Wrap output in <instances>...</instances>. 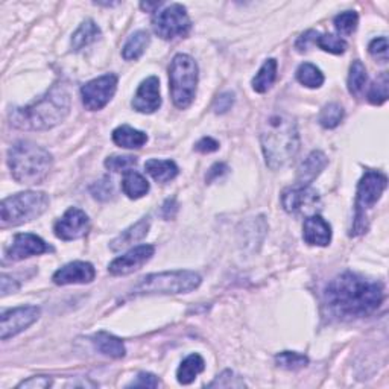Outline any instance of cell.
I'll return each mask as SVG.
<instances>
[{
  "mask_svg": "<svg viewBox=\"0 0 389 389\" xmlns=\"http://www.w3.org/2000/svg\"><path fill=\"white\" fill-rule=\"evenodd\" d=\"M385 297L383 284L354 273L335 277L324 289V304L330 315L340 319L368 316Z\"/></svg>",
  "mask_w": 389,
  "mask_h": 389,
  "instance_id": "6da1fadb",
  "label": "cell"
},
{
  "mask_svg": "<svg viewBox=\"0 0 389 389\" xmlns=\"http://www.w3.org/2000/svg\"><path fill=\"white\" fill-rule=\"evenodd\" d=\"M70 112V93L64 86H54L31 105L14 108L11 125L24 131H46L60 125Z\"/></svg>",
  "mask_w": 389,
  "mask_h": 389,
  "instance_id": "7a4b0ae2",
  "label": "cell"
},
{
  "mask_svg": "<svg viewBox=\"0 0 389 389\" xmlns=\"http://www.w3.org/2000/svg\"><path fill=\"white\" fill-rule=\"evenodd\" d=\"M260 143L266 165L273 171L286 166L300 149L297 122L283 112L270 114L261 126Z\"/></svg>",
  "mask_w": 389,
  "mask_h": 389,
  "instance_id": "3957f363",
  "label": "cell"
},
{
  "mask_svg": "<svg viewBox=\"0 0 389 389\" xmlns=\"http://www.w3.org/2000/svg\"><path fill=\"white\" fill-rule=\"evenodd\" d=\"M13 178L20 184H40L46 180L54 165L50 152L29 140L14 143L8 152Z\"/></svg>",
  "mask_w": 389,
  "mask_h": 389,
  "instance_id": "277c9868",
  "label": "cell"
},
{
  "mask_svg": "<svg viewBox=\"0 0 389 389\" xmlns=\"http://www.w3.org/2000/svg\"><path fill=\"white\" fill-rule=\"evenodd\" d=\"M49 207V197L45 192H20L8 197L0 204V225L2 228L19 227L33 221Z\"/></svg>",
  "mask_w": 389,
  "mask_h": 389,
  "instance_id": "5b68a950",
  "label": "cell"
},
{
  "mask_svg": "<svg viewBox=\"0 0 389 389\" xmlns=\"http://www.w3.org/2000/svg\"><path fill=\"white\" fill-rule=\"evenodd\" d=\"M171 96L176 108L185 109L192 105L198 89V64L190 55L178 54L169 66Z\"/></svg>",
  "mask_w": 389,
  "mask_h": 389,
  "instance_id": "8992f818",
  "label": "cell"
},
{
  "mask_svg": "<svg viewBox=\"0 0 389 389\" xmlns=\"http://www.w3.org/2000/svg\"><path fill=\"white\" fill-rule=\"evenodd\" d=\"M201 284V275L193 270H167L151 274L134 286L132 295L188 293Z\"/></svg>",
  "mask_w": 389,
  "mask_h": 389,
  "instance_id": "52a82bcc",
  "label": "cell"
},
{
  "mask_svg": "<svg viewBox=\"0 0 389 389\" xmlns=\"http://www.w3.org/2000/svg\"><path fill=\"white\" fill-rule=\"evenodd\" d=\"M388 185V176L379 171H368L362 176L356 192V211L350 236H360L368 230V210L376 206L382 198Z\"/></svg>",
  "mask_w": 389,
  "mask_h": 389,
  "instance_id": "ba28073f",
  "label": "cell"
},
{
  "mask_svg": "<svg viewBox=\"0 0 389 389\" xmlns=\"http://www.w3.org/2000/svg\"><path fill=\"white\" fill-rule=\"evenodd\" d=\"M152 28L160 38L174 40L189 36L192 22L188 10L180 3H172L157 13L152 19Z\"/></svg>",
  "mask_w": 389,
  "mask_h": 389,
  "instance_id": "9c48e42d",
  "label": "cell"
},
{
  "mask_svg": "<svg viewBox=\"0 0 389 389\" xmlns=\"http://www.w3.org/2000/svg\"><path fill=\"white\" fill-rule=\"evenodd\" d=\"M117 89V76L114 73H107L96 79L89 81L81 89L82 104L90 112L102 109L109 100L113 99Z\"/></svg>",
  "mask_w": 389,
  "mask_h": 389,
  "instance_id": "30bf717a",
  "label": "cell"
},
{
  "mask_svg": "<svg viewBox=\"0 0 389 389\" xmlns=\"http://www.w3.org/2000/svg\"><path fill=\"white\" fill-rule=\"evenodd\" d=\"M282 206L289 215H306L312 216L316 213L321 206L319 194L310 185H293L283 190L282 193Z\"/></svg>",
  "mask_w": 389,
  "mask_h": 389,
  "instance_id": "8fae6325",
  "label": "cell"
},
{
  "mask_svg": "<svg viewBox=\"0 0 389 389\" xmlns=\"http://www.w3.org/2000/svg\"><path fill=\"white\" fill-rule=\"evenodd\" d=\"M40 318V309L37 306H22L10 309L2 314L0 318V337L2 341L10 340L13 336L24 332Z\"/></svg>",
  "mask_w": 389,
  "mask_h": 389,
  "instance_id": "7c38bea8",
  "label": "cell"
},
{
  "mask_svg": "<svg viewBox=\"0 0 389 389\" xmlns=\"http://www.w3.org/2000/svg\"><path fill=\"white\" fill-rule=\"evenodd\" d=\"M90 230V219L86 211L81 208L70 207L58 219L54 225V231L58 239L76 241L86 236Z\"/></svg>",
  "mask_w": 389,
  "mask_h": 389,
  "instance_id": "4fadbf2b",
  "label": "cell"
},
{
  "mask_svg": "<svg viewBox=\"0 0 389 389\" xmlns=\"http://www.w3.org/2000/svg\"><path fill=\"white\" fill-rule=\"evenodd\" d=\"M49 251H52V248L37 234L20 233L14 236L11 245L5 251V257L11 261H20L32 256L45 254Z\"/></svg>",
  "mask_w": 389,
  "mask_h": 389,
  "instance_id": "5bb4252c",
  "label": "cell"
},
{
  "mask_svg": "<svg viewBox=\"0 0 389 389\" xmlns=\"http://www.w3.org/2000/svg\"><path fill=\"white\" fill-rule=\"evenodd\" d=\"M155 248L152 245H139L132 250H130L126 254L117 257L108 266V270L112 275H128L139 270L143 265L154 256Z\"/></svg>",
  "mask_w": 389,
  "mask_h": 389,
  "instance_id": "9a60e30c",
  "label": "cell"
},
{
  "mask_svg": "<svg viewBox=\"0 0 389 389\" xmlns=\"http://www.w3.org/2000/svg\"><path fill=\"white\" fill-rule=\"evenodd\" d=\"M162 105V96H160V81L157 76H149L140 84L137 93L132 99V108L139 113L151 114L157 112Z\"/></svg>",
  "mask_w": 389,
  "mask_h": 389,
  "instance_id": "2e32d148",
  "label": "cell"
},
{
  "mask_svg": "<svg viewBox=\"0 0 389 389\" xmlns=\"http://www.w3.org/2000/svg\"><path fill=\"white\" fill-rule=\"evenodd\" d=\"M96 277V270L89 261H72L64 265L54 274L52 280L58 286L86 284L91 283Z\"/></svg>",
  "mask_w": 389,
  "mask_h": 389,
  "instance_id": "e0dca14e",
  "label": "cell"
},
{
  "mask_svg": "<svg viewBox=\"0 0 389 389\" xmlns=\"http://www.w3.org/2000/svg\"><path fill=\"white\" fill-rule=\"evenodd\" d=\"M303 239L315 247H327L332 241V227L319 215H312L304 221Z\"/></svg>",
  "mask_w": 389,
  "mask_h": 389,
  "instance_id": "ac0fdd59",
  "label": "cell"
},
{
  "mask_svg": "<svg viewBox=\"0 0 389 389\" xmlns=\"http://www.w3.org/2000/svg\"><path fill=\"white\" fill-rule=\"evenodd\" d=\"M327 165H328V160L324 152L321 151L310 152L307 158L304 160L301 166L298 167V174H297L298 184L310 185V183H314L318 178Z\"/></svg>",
  "mask_w": 389,
  "mask_h": 389,
  "instance_id": "d6986e66",
  "label": "cell"
},
{
  "mask_svg": "<svg viewBox=\"0 0 389 389\" xmlns=\"http://www.w3.org/2000/svg\"><path fill=\"white\" fill-rule=\"evenodd\" d=\"M151 227V221L149 218H143L137 224L131 225L130 228H126L125 231H122V234L117 236V238L109 243V248L113 251H122L126 247H130L132 243L140 242L143 238H146V234L149 231Z\"/></svg>",
  "mask_w": 389,
  "mask_h": 389,
  "instance_id": "ffe728a7",
  "label": "cell"
},
{
  "mask_svg": "<svg viewBox=\"0 0 389 389\" xmlns=\"http://www.w3.org/2000/svg\"><path fill=\"white\" fill-rule=\"evenodd\" d=\"M113 142L125 149H139L148 142V135L143 131L131 128L130 125H122L113 131Z\"/></svg>",
  "mask_w": 389,
  "mask_h": 389,
  "instance_id": "44dd1931",
  "label": "cell"
},
{
  "mask_svg": "<svg viewBox=\"0 0 389 389\" xmlns=\"http://www.w3.org/2000/svg\"><path fill=\"white\" fill-rule=\"evenodd\" d=\"M91 340H93V344H95V346H96V350L99 353L105 354V356L113 358V359H122L125 356V353H126L125 345L119 337H116L107 332H99L93 336Z\"/></svg>",
  "mask_w": 389,
  "mask_h": 389,
  "instance_id": "7402d4cb",
  "label": "cell"
},
{
  "mask_svg": "<svg viewBox=\"0 0 389 389\" xmlns=\"http://www.w3.org/2000/svg\"><path fill=\"white\" fill-rule=\"evenodd\" d=\"M146 172L158 183H167L178 175V166L172 160L152 158L145 163Z\"/></svg>",
  "mask_w": 389,
  "mask_h": 389,
  "instance_id": "603a6c76",
  "label": "cell"
},
{
  "mask_svg": "<svg viewBox=\"0 0 389 389\" xmlns=\"http://www.w3.org/2000/svg\"><path fill=\"white\" fill-rule=\"evenodd\" d=\"M204 369H206L204 359H202L199 354L194 353L181 362L178 371H176V379H178V382L181 385H190Z\"/></svg>",
  "mask_w": 389,
  "mask_h": 389,
  "instance_id": "cb8c5ba5",
  "label": "cell"
},
{
  "mask_svg": "<svg viewBox=\"0 0 389 389\" xmlns=\"http://www.w3.org/2000/svg\"><path fill=\"white\" fill-rule=\"evenodd\" d=\"M100 29L98 24L93 20H86L81 23V26L76 29V32L72 36V47L73 50H78L87 47L89 45L95 43L100 38Z\"/></svg>",
  "mask_w": 389,
  "mask_h": 389,
  "instance_id": "d4e9b609",
  "label": "cell"
},
{
  "mask_svg": "<svg viewBox=\"0 0 389 389\" xmlns=\"http://www.w3.org/2000/svg\"><path fill=\"white\" fill-rule=\"evenodd\" d=\"M149 41H151V37L146 31L134 32L123 46L122 56L126 61L139 60V58L145 54L146 47L149 46Z\"/></svg>",
  "mask_w": 389,
  "mask_h": 389,
  "instance_id": "484cf974",
  "label": "cell"
},
{
  "mask_svg": "<svg viewBox=\"0 0 389 389\" xmlns=\"http://www.w3.org/2000/svg\"><path fill=\"white\" fill-rule=\"evenodd\" d=\"M122 190L131 199H139L149 192V183L145 176L130 171L126 172L122 180Z\"/></svg>",
  "mask_w": 389,
  "mask_h": 389,
  "instance_id": "4316f807",
  "label": "cell"
},
{
  "mask_svg": "<svg viewBox=\"0 0 389 389\" xmlns=\"http://www.w3.org/2000/svg\"><path fill=\"white\" fill-rule=\"evenodd\" d=\"M277 78V61L274 58H269L264 63V66L260 67V70L252 79V89L257 93H266Z\"/></svg>",
  "mask_w": 389,
  "mask_h": 389,
  "instance_id": "83f0119b",
  "label": "cell"
},
{
  "mask_svg": "<svg viewBox=\"0 0 389 389\" xmlns=\"http://www.w3.org/2000/svg\"><path fill=\"white\" fill-rule=\"evenodd\" d=\"M297 79L307 89H319L324 84V75L315 64L304 63L297 69Z\"/></svg>",
  "mask_w": 389,
  "mask_h": 389,
  "instance_id": "f1b7e54d",
  "label": "cell"
},
{
  "mask_svg": "<svg viewBox=\"0 0 389 389\" xmlns=\"http://www.w3.org/2000/svg\"><path fill=\"white\" fill-rule=\"evenodd\" d=\"M368 82V73L362 61H353L349 75V91L353 96H360Z\"/></svg>",
  "mask_w": 389,
  "mask_h": 389,
  "instance_id": "f546056e",
  "label": "cell"
},
{
  "mask_svg": "<svg viewBox=\"0 0 389 389\" xmlns=\"http://www.w3.org/2000/svg\"><path fill=\"white\" fill-rule=\"evenodd\" d=\"M342 119H344V108L340 104L330 102L321 109L318 122L323 128L333 130L342 122Z\"/></svg>",
  "mask_w": 389,
  "mask_h": 389,
  "instance_id": "4dcf8cb0",
  "label": "cell"
},
{
  "mask_svg": "<svg viewBox=\"0 0 389 389\" xmlns=\"http://www.w3.org/2000/svg\"><path fill=\"white\" fill-rule=\"evenodd\" d=\"M388 89H389V76L386 72L380 73L379 78L371 84L368 90V100L373 105H382L388 100Z\"/></svg>",
  "mask_w": 389,
  "mask_h": 389,
  "instance_id": "1f68e13d",
  "label": "cell"
},
{
  "mask_svg": "<svg viewBox=\"0 0 389 389\" xmlns=\"http://www.w3.org/2000/svg\"><path fill=\"white\" fill-rule=\"evenodd\" d=\"M275 362L278 367L295 371V369H301L306 367L309 363V359H307V356H304V354L297 353V351H283V353L277 354Z\"/></svg>",
  "mask_w": 389,
  "mask_h": 389,
  "instance_id": "d6a6232c",
  "label": "cell"
},
{
  "mask_svg": "<svg viewBox=\"0 0 389 389\" xmlns=\"http://www.w3.org/2000/svg\"><path fill=\"white\" fill-rule=\"evenodd\" d=\"M315 45L323 50H326V52L333 54V55H341L345 52V49H346L345 40L337 36H333V33H324V36H321L319 33V36L316 37Z\"/></svg>",
  "mask_w": 389,
  "mask_h": 389,
  "instance_id": "836d02e7",
  "label": "cell"
},
{
  "mask_svg": "<svg viewBox=\"0 0 389 389\" xmlns=\"http://www.w3.org/2000/svg\"><path fill=\"white\" fill-rule=\"evenodd\" d=\"M359 23V15L354 11H345L335 17V28L342 36H351L356 31Z\"/></svg>",
  "mask_w": 389,
  "mask_h": 389,
  "instance_id": "e575fe53",
  "label": "cell"
},
{
  "mask_svg": "<svg viewBox=\"0 0 389 389\" xmlns=\"http://www.w3.org/2000/svg\"><path fill=\"white\" fill-rule=\"evenodd\" d=\"M137 165V157L132 155H112L105 160V167L113 172H130Z\"/></svg>",
  "mask_w": 389,
  "mask_h": 389,
  "instance_id": "d590c367",
  "label": "cell"
},
{
  "mask_svg": "<svg viewBox=\"0 0 389 389\" xmlns=\"http://www.w3.org/2000/svg\"><path fill=\"white\" fill-rule=\"evenodd\" d=\"M91 194L99 201H108L113 198L114 194V185L109 178H102L100 181L91 185Z\"/></svg>",
  "mask_w": 389,
  "mask_h": 389,
  "instance_id": "8d00e7d4",
  "label": "cell"
},
{
  "mask_svg": "<svg viewBox=\"0 0 389 389\" xmlns=\"http://www.w3.org/2000/svg\"><path fill=\"white\" fill-rule=\"evenodd\" d=\"M369 54L376 60L386 63L388 61V38L386 37H380V38H374L371 41L368 46Z\"/></svg>",
  "mask_w": 389,
  "mask_h": 389,
  "instance_id": "74e56055",
  "label": "cell"
},
{
  "mask_svg": "<svg viewBox=\"0 0 389 389\" xmlns=\"http://www.w3.org/2000/svg\"><path fill=\"white\" fill-rule=\"evenodd\" d=\"M208 386L210 388H215V386H219V388H242V386H245V383L242 382L239 377H234L233 371L227 369V371H224L221 376H218L215 382H211Z\"/></svg>",
  "mask_w": 389,
  "mask_h": 389,
  "instance_id": "f35d334b",
  "label": "cell"
},
{
  "mask_svg": "<svg viewBox=\"0 0 389 389\" xmlns=\"http://www.w3.org/2000/svg\"><path fill=\"white\" fill-rule=\"evenodd\" d=\"M233 104H234V95L230 91H227L216 98L215 104H213V109L216 114H224L228 112V109H231Z\"/></svg>",
  "mask_w": 389,
  "mask_h": 389,
  "instance_id": "ab89813d",
  "label": "cell"
},
{
  "mask_svg": "<svg viewBox=\"0 0 389 389\" xmlns=\"http://www.w3.org/2000/svg\"><path fill=\"white\" fill-rule=\"evenodd\" d=\"M160 385L158 379L151 374V373H140L137 376V379L132 380V382L128 386H134V388H157Z\"/></svg>",
  "mask_w": 389,
  "mask_h": 389,
  "instance_id": "60d3db41",
  "label": "cell"
},
{
  "mask_svg": "<svg viewBox=\"0 0 389 389\" xmlns=\"http://www.w3.org/2000/svg\"><path fill=\"white\" fill-rule=\"evenodd\" d=\"M52 385V380L46 376H36V377H29L28 380H23V382L17 386V388H38V389H45Z\"/></svg>",
  "mask_w": 389,
  "mask_h": 389,
  "instance_id": "b9f144b4",
  "label": "cell"
},
{
  "mask_svg": "<svg viewBox=\"0 0 389 389\" xmlns=\"http://www.w3.org/2000/svg\"><path fill=\"white\" fill-rule=\"evenodd\" d=\"M318 36H319V32H316V31L304 32L303 36L297 40V43H295V47H297L300 52H304V50H307L312 45H315Z\"/></svg>",
  "mask_w": 389,
  "mask_h": 389,
  "instance_id": "7bdbcfd3",
  "label": "cell"
},
{
  "mask_svg": "<svg viewBox=\"0 0 389 389\" xmlns=\"http://www.w3.org/2000/svg\"><path fill=\"white\" fill-rule=\"evenodd\" d=\"M219 149V142L215 140L213 137H202L197 145H194V151L201 152V154H210V152H215Z\"/></svg>",
  "mask_w": 389,
  "mask_h": 389,
  "instance_id": "ee69618b",
  "label": "cell"
},
{
  "mask_svg": "<svg viewBox=\"0 0 389 389\" xmlns=\"http://www.w3.org/2000/svg\"><path fill=\"white\" fill-rule=\"evenodd\" d=\"M227 171H228L227 165H224V163H216V165H213V166H211V167L208 169V172H207V175H206V181H207V183L215 181V180L219 178V176H222L224 174H227Z\"/></svg>",
  "mask_w": 389,
  "mask_h": 389,
  "instance_id": "f6af8a7d",
  "label": "cell"
},
{
  "mask_svg": "<svg viewBox=\"0 0 389 389\" xmlns=\"http://www.w3.org/2000/svg\"><path fill=\"white\" fill-rule=\"evenodd\" d=\"M17 289H19V284L15 283L14 278L3 274L2 275V297H6V295L14 293Z\"/></svg>",
  "mask_w": 389,
  "mask_h": 389,
  "instance_id": "bcb514c9",
  "label": "cell"
},
{
  "mask_svg": "<svg viewBox=\"0 0 389 389\" xmlns=\"http://www.w3.org/2000/svg\"><path fill=\"white\" fill-rule=\"evenodd\" d=\"M176 211H178V204H176V201L172 199H167L163 207H162V216L165 219H172L175 216Z\"/></svg>",
  "mask_w": 389,
  "mask_h": 389,
  "instance_id": "7dc6e473",
  "label": "cell"
},
{
  "mask_svg": "<svg viewBox=\"0 0 389 389\" xmlns=\"http://www.w3.org/2000/svg\"><path fill=\"white\" fill-rule=\"evenodd\" d=\"M162 5H163V3H160V2H154V3H149V2H146V3H140L142 10H145V11H152V10H155V8H160Z\"/></svg>",
  "mask_w": 389,
  "mask_h": 389,
  "instance_id": "c3c4849f",
  "label": "cell"
}]
</instances>
